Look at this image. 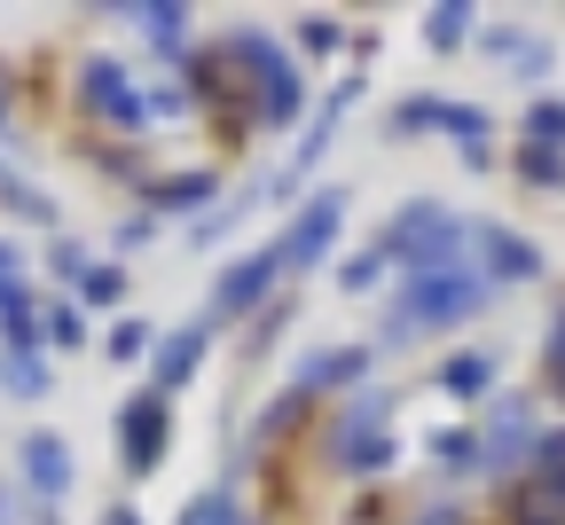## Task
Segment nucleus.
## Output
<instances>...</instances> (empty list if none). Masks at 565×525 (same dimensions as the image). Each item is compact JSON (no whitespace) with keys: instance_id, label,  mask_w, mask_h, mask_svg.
<instances>
[{"instance_id":"nucleus-22","label":"nucleus","mask_w":565,"mask_h":525,"mask_svg":"<svg viewBox=\"0 0 565 525\" xmlns=\"http://www.w3.org/2000/svg\"><path fill=\"white\" fill-rule=\"evenodd\" d=\"M487 55H494V63H519V71H542V63H550V47H542V40H526V32H494V40H487Z\"/></svg>"},{"instance_id":"nucleus-28","label":"nucleus","mask_w":565,"mask_h":525,"mask_svg":"<svg viewBox=\"0 0 565 525\" xmlns=\"http://www.w3.org/2000/svg\"><path fill=\"white\" fill-rule=\"evenodd\" d=\"M40 338H55V345H87V322H79V307H47V314H40Z\"/></svg>"},{"instance_id":"nucleus-8","label":"nucleus","mask_w":565,"mask_h":525,"mask_svg":"<svg viewBox=\"0 0 565 525\" xmlns=\"http://www.w3.org/2000/svg\"><path fill=\"white\" fill-rule=\"evenodd\" d=\"M0 353H40V307L24 282V251L0 236Z\"/></svg>"},{"instance_id":"nucleus-26","label":"nucleus","mask_w":565,"mask_h":525,"mask_svg":"<svg viewBox=\"0 0 565 525\" xmlns=\"http://www.w3.org/2000/svg\"><path fill=\"white\" fill-rule=\"evenodd\" d=\"M204 196H212V181H204V173H181V181H158V189H150V204H166V212L204 204Z\"/></svg>"},{"instance_id":"nucleus-21","label":"nucleus","mask_w":565,"mask_h":525,"mask_svg":"<svg viewBox=\"0 0 565 525\" xmlns=\"http://www.w3.org/2000/svg\"><path fill=\"white\" fill-rule=\"evenodd\" d=\"M519 173L534 189H557L565 181V149H542V141H519Z\"/></svg>"},{"instance_id":"nucleus-20","label":"nucleus","mask_w":565,"mask_h":525,"mask_svg":"<svg viewBox=\"0 0 565 525\" xmlns=\"http://www.w3.org/2000/svg\"><path fill=\"white\" fill-rule=\"evenodd\" d=\"M181 525H244V510H236V494H228V486H204V494L181 510Z\"/></svg>"},{"instance_id":"nucleus-11","label":"nucleus","mask_w":565,"mask_h":525,"mask_svg":"<svg viewBox=\"0 0 565 525\" xmlns=\"http://www.w3.org/2000/svg\"><path fill=\"white\" fill-rule=\"evenodd\" d=\"M275 275H282V251H275V244L252 251V259H236V267L221 275V290H212V314H252L259 298L275 290Z\"/></svg>"},{"instance_id":"nucleus-17","label":"nucleus","mask_w":565,"mask_h":525,"mask_svg":"<svg viewBox=\"0 0 565 525\" xmlns=\"http://www.w3.org/2000/svg\"><path fill=\"white\" fill-rule=\"evenodd\" d=\"M141 32H150L166 55H181V32H189V9H181V0H141V9H126Z\"/></svg>"},{"instance_id":"nucleus-9","label":"nucleus","mask_w":565,"mask_h":525,"mask_svg":"<svg viewBox=\"0 0 565 525\" xmlns=\"http://www.w3.org/2000/svg\"><path fill=\"white\" fill-rule=\"evenodd\" d=\"M534 447H542V431H534L526 400H494V408H487V431H479V463H487V471L534 463Z\"/></svg>"},{"instance_id":"nucleus-15","label":"nucleus","mask_w":565,"mask_h":525,"mask_svg":"<svg viewBox=\"0 0 565 525\" xmlns=\"http://www.w3.org/2000/svg\"><path fill=\"white\" fill-rule=\"evenodd\" d=\"M196 361H204V330H173V338L158 345V368H150L158 385H150V393H166V400H173V393L196 377Z\"/></svg>"},{"instance_id":"nucleus-18","label":"nucleus","mask_w":565,"mask_h":525,"mask_svg":"<svg viewBox=\"0 0 565 525\" xmlns=\"http://www.w3.org/2000/svg\"><path fill=\"white\" fill-rule=\"evenodd\" d=\"M126 298V267L118 259H87L79 267V307H118Z\"/></svg>"},{"instance_id":"nucleus-27","label":"nucleus","mask_w":565,"mask_h":525,"mask_svg":"<svg viewBox=\"0 0 565 525\" xmlns=\"http://www.w3.org/2000/svg\"><path fill=\"white\" fill-rule=\"evenodd\" d=\"M0 204H17V212H24V219H55V204H47V196H40V189H24V181H17V173H9V165H0Z\"/></svg>"},{"instance_id":"nucleus-34","label":"nucleus","mask_w":565,"mask_h":525,"mask_svg":"<svg viewBox=\"0 0 565 525\" xmlns=\"http://www.w3.org/2000/svg\"><path fill=\"white\" fill-rule=\"evenodd\" d=\"M103 525H141V517H134V510H110V517H103Z\"/></svg>"},{"instance_id":"nucleus-13","label":"nucleus","mask_w":565,"mask_h":525,"mask_svg":"<svg viewBox=\"0 0 565 525\" xmlns=\"http://www.w3.org/2000/svg\"><path fill=\"white\" fill-rule=\"evenodd\" d=\"M17 463H24V486H32L40 502L71 494V447H63L55 431H24V447H17Z\"/></svg>"},{"instance_id":"nucleus-16","label":"nucleus","mask_w":565,"mask_h":525,"mask_svg":"<svg viewBox=\"0 0 565 525\" xmlns=\"http://www.w3.org/2000/svg\"><path fill=\"white\" fill-rule=\"evenodd\" d=\"M370 368V353L362 345H338V353H315L307 368H299V385L291 393H322V385H345V377H362Z\"/></svg>"},{"instance_id":"nucleus-1","label":"nucleus","mask_w":565,"mask_h":525,"mask_svg":"<svg viewBox=\"0 0 565 525\" xmlns=\"http://www.w3.org/2000/svg\"><path fill=\"white\" fill-rule=\"evenodd\" d=\"M494 298V282L479 275V267H433V275H408L401 290H393V314H385V338H416V330H456V322H471L479 307Z\"/></svg>"},{"instance_id":"nucleus-5","label":"nucleus","mask_w":565,"mask_h":525,"mask_svg":"<svg viewBox=\"0 0 565 525\" xmlns=\"http://www.w3.org/2000/svg\"><path fill=\"white\" fill-rule=\"evenodd\" d=\"M338 228H345V196L338 189H322L315 204H299V219L282 228V275H307V267H322V251L338 244Z\"/></svg>"},{"instance_id":"nucleus-24","label":"nucleus","mask_w":565,"mask_h":525,"mask_svg":"<svg viewBox=\"0 0 565 525\" xmlns=\"http://www.w3.org/2000/svg\"><path fill=\"white\" fill-rule=\"evenodd\" d=\"M0 377H9V393H24V400H40V393H47L40 353H9V361H0Z\"/></svg>"},{"instance_id":"nucleus-31","label":"nucleus","mask_w":565,"mask_h":525,"mask_svg":"<svg viewBox=\"0 0 565 525\" xmlns=\"http://www.w3.org/2000/svg\"><path fill=\"white\" fill-rule=\"evenodd\" d=\"M433 456H440V463H479V439H471V431H440Z\"/></svg>"},{"instance_id":"nucleus-14","label":"nucleus","mask_w":565,"mask_h":525,"mask_svg":"<svg viewBox=\"0 0 565 525\" xmlns=\"http://www.w3.org/2000/svg\"><path fill=\"white\" fill-rule=\"evenodd\" d=\"M353 95H362V79H345V87H338V95H330V103H322V118H315V126H307V141H299V158H291V173H282V181H275V189H299V181H307V173H315V158H322V149H330V133H338V118H345V110H353Z\"/></svg>"},{"instance_id":"nucleus-2","label":"nucleus","mask_w":565,"mask_h":525,"mask_svg":"<svg viewBox=\"0 0 565 525\" xmlns=\"http://www.w3.org/2000/svg\"><path fill=\"white\" fill-rule=\"evenodd\" d=\"M463 244H471V219H456L448 204H408L393 228L377 236V259L408 267V275H433V267H456Z\"/></svg>"},{"instance_id":"nucleus-19","label":"nucleus","mask_w":565,"mask_h":525,"mask_svg":"<svg viewBox=\"0 0 565 525\" xmlns=\"http://www.w3.org/2000/svg\"><path fill=\"white\" fill-rule=\"evenodd\" d=\"M424 40H433L440 55H448V47H463V40H471V0H440V9L424 17Z\"/></svg>"},{"instance_id":"nucleus-7","label":"nucleus","mask_w":565,"mask_h":525,"mask_svg":"<svg viewBox=\"0 0 565 525\" xmlns=\"http://www.w3.org/2000/svg\"><path fill=\"white\" fill-rule=\"evenodd\" d=\"M79 103L95 110V118H110V126H150V103H141V87L126 79V63H110V55H87L79 63Z\"/></svg>"},{"instance_id":"nucleus-25","label":"nucleus","mask_w":565,"mask_h":525,"mask_svg":"<svg viewBox=\"0 0 565 525\" xmlns=\"http://www.w3.org/2000/svg\"><path fill=\"white\" fill-rule=\"evenodd\" d=\"M487 377H494L487 353H456V361L440 368V385H448V393H487Z\"/></svg>"},{"instance_id":"nucleus-30","label":"nucleus","mask_w":565,"mask_h":525,"mask_svg":"<svg viewBox=\"0 0 565 525\" xmlns=\"http://www.w3.org/2000/svg\"><path fill=\"white\" fill-rule=\"evenodd\" d=\"M299 47H307V55H330V47H345V24H338V17H307V24H299Z\"/></svg>"},{"instance_id":"nucleus-4","label":"nucleus","mask_w":565,"mask_h":525,"mask_svg":"<svg viewBox=\"0 0 565 525\" xmlns=\"http://www.w3.org/2000/svg\"><path fill=\"white\" fill-rule=\"evenodd\" d=\"M385 408H393V400L362 393V400L338 416V431H330L338 471H393V431H385Z\"/></svg>"},{"instance_id":"nucleus-10","label":"nucleus","mask_w":565,"mask_h":525,"mask_svg":"<svg viewBox=\"0 0 565 525\" xmlns=\"http://www.w3.org/2000/svg\"><path fill=\"white\" fill-rule=\"evenodd\" d=\"M401 126H408V133L440 126V133L463 141V158H471V165H487V110H471V103H401Z\"/></svg>"},{"instance_id":"nucleus-32","label":"nucleus","mask_w":565,"mask_h":525,"mask_svg":"<svg viewBox=\"0 0 565 525\" xmlns=\"http://www.w3.org/2000/svg\"><path fill=\"white\" fill-rule=\"evenodd\" d=\"M377 267H385V259H377V251H362V259H345V267H338V282H345V290H370V282H377Z\"/></svg>"},{"instance_id":"nucleus-6","label":"nucleus","mask_w":565,"mask_h":525,"mask_svg":"<svg viewBox=\"0 0 565 525\" xmlns=\"http://www.w3.org/2000/svg\"><path fill=\"white\" fill-rule=\"evenodd\" d=\"M118 447H126V471H134V479H150V471L166 463V447H173V408H166V393L126 400V416H118Z\"/></svg>"},{"instance_id":"nucleus-12","label":"nucleus","mask_w":565,"mask_h":525,"mask_svg":"<svg viewBox=\"0 0 565 525\" xmlns=\"http://www.w3.org/2000/svg\"><path fill=\"white\" fill-rule=\"evenodd\" d=\"M471 244H479V275L487 282H534L542 275V251L526 236H511V228H471Z\"/></svg>"},{"instance_id":"nucleus-29","label":"nucleus","mask_w":565,"mask_h":525,"mask_svg":"<svg viewBox=\"0 0 565 525\" xmlns=\"http://www.w3.org/2000/svg\"><path fill=\"white\" fill-rule=\"evenodd\" d=\"M150 345H158V338H150V322H118L103 353H110V361H141V353H150Z\"/></svg>"},{"instance_id":"nucleus-33","label":"nucleus","mask_w":565,"mask_h":525,"mask_svg":"<svg viewBox=\"0 0 565 525\" xmlns=\"http://www.w3.org/2000/svg\"><path fill=\"white\" fill-rule=\"evenodd\" d=\"M550 385H557V393H565V314H557V322H550Z\"/></svg>"},{"instance_id":"nucleus-23","label":"nucleus","mask_w":565,"mask_h":525,"mask_svg":"<svg viewBox=\"0 0 565 525\" xmlns=\"http://www.w3.org/2000/svg\"><path fill=\"white\" fill-rule=\"evenodd\" d=\"M526 141H542V149H565V103H557V95H542V103L526 110Z\"/></svg>"},{"instance_id":"nucleus-35","label":"nucleus","mask_w":565,"mask_h":525,"mask_svg":"<svg viewBox=\"0 0 565 525\" xmlns=\"http://www.w3.org/2000/svg\"><path fill=\"white\" fill-rule=\"evenodd\" d=\"M0 126H9V103H0Z\"/></svg>"},{"instance_id":"nucleus-3","label":"nucleus","mask_w":565,"mask_h":525,"mask_svg":"<svg viewBox=\"0 0 565 525\" xmlns=\"http://www.w3.org/2000/svg\"><path fill=\"white\" fill-rule=\"evenodd\" d=\"M221 55L252 71V95H259V118H267V126H291V118H299L307 87H299V71H291V55H282V47H275L267 32H236V40H228Z\"/></svg>"}]
</instances>
